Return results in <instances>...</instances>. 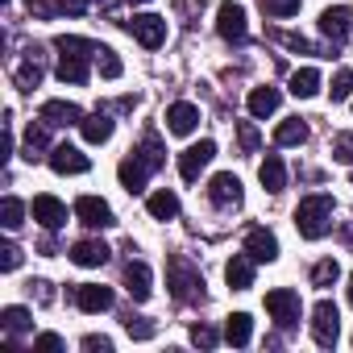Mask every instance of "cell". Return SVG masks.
Listing matches in <instances>:
<instances>
[{
  "label": "cell",
  "mask_w": 353,
  "mask_h": 353,
  "mask_svg": "<svg viewBox=\"0 0 353 353\" xmlns=\"http://www.w3.org/2000/svg\"><path fill=\"white\" fill-rule=\"evenodd\" d=\"M108 254H112V250H108L104 241H79V245L71 250V262H75V266H104Z\"/></svg>",
  "instance_id": "cell-25"
},
{
  "label": "cell",
  "mask_w": 353,
  "mask_h": 353,
  "mask_svg": "<svg viewBox=\"0 0 353 353\" xmlns=\"http://www.w3.org/2000/svg\"><path fill=\"white\" fill-rule=\"evenodd\" d=\"M216 34H221L225 42H241V38H245V9L233 5V0H229V5H221V9H216Z\"/></svg>",
  "instance_id": "cell-11"
},
{
  "label": "cell",
  "mask_w": 353,
  "mask_h": 353,
  "mask_svg": "<svg viewBox=\"0 0 353 353\" xmlns=\"http://www.w3.org/2000/svg\"><path fill=\"white\" fill-rule=\"evenodd\" d=\"M100 5H104V0H100Z\"/></svg>",
  "instance_id": "cell-50"
},
{
  "label": "cell",
  "mask_w": 353,
  "mask_h": 353,
  "mask_svg": "<svg viewBox=\"0 0 353 353\" xmlns=\"http://www.w3.org/2000/svg\"><path fill=\"white\" fill-rule=\"evenodd\" d=\"M212 158H216V141L204 137V141H196V145H188V150L179 154V174H183L188 183H196V179H200V170H204Z\"/></svg>",
  "instance_id": "cell-6"
},
{
  "label": "cell",
  "mask_w": 353,
  "mask_h": 353,
  "mask_svg": "<svg viewBox=\"0 0 353 353\" xmlns=\"http://www.w3.org/2000/svg\"><path fill=\"white\" fill-rule=\"evenodd\" d=\"M26 5H30V13L42 17V21L54 17V13H67V9H63V0H26Z\"/></svg>",
  "instance_id": "cell-39"
},
{
  "label": "cell",
  "mask_w": 353,
  "mask_h": 353,
  "mask_svg": "<svg viewBox=\"0 0 353 353\" xmlns=\"http://www.w3.org/2000/svg\"><path fill=\"white\" fill-rule=\"evenodd\" d=\"M75 303L83 312H108L112 307V291L108 287H96V283H79L75 287Z\"/></svg>",
  "instance_id": "cell-19"
},
{
  "label": "cell",
  "mask_w": 353,
  "mask_h": 353,
  "mask_svg": "<svg viewBox=\"0 0 353 353\" xmlns=\"http://www.w3.org/2000/svg\"><path fill=\"white\" fill-rule=\"evenodd\" d=\"M34 221H38L42 229H50V233H54V229H63V225H67V204H63V200H54V196H38V200H34Z\"/></svg>",
  "instance_id": "cell-15"
},
{
  "label": "cell",
  "mask_w": 353,
  "mask_h": 353,
  "mask_svg": "<svg viewBox=\"0 0 353 353\" xmlns=\"http://www.w3.org/2000/svg\"><path fill=\"white\" fill-rule=\"evenodd\" d=\"M266 17H295L299 13V0H258Z\"/></svg>",
  "instance_id": "cell-37"
},
{
  "label": "cell",
  "mask_w": 353,
  "mask_h": 353,
  "mask_svg": "<svg viewBox=\"0 0 353 353\" xmlns=\"http://www.w3.org/2000/svg\"><path fill=\"white\" fill-rule=\"evenodd\" d=\"M42 150H46V121L26 129V145H21V158H26V162H38V158H42Z\"/></svg>",
  "instance_id": "cell-30"
},
{
  "label": "cell",
  "mask_w": 353,
  "mask_h": 353,
  "mask_svg": "<svg viewBox=\"0 0 353 353\" xmlns=\"http://www.w3.org/2000/svg\"><path fill=\"white\" fill-rule=\"evenodd\" d=\"M125 291H129L137 303L150 299V266H145V262H129V266H125Z\"/></svg>",
  "instance_id": "cell-23"
},
{
  "label": "cell",
  "mask_w": 353,
  "mask_h": 353,
  "mask_svg": "<svg viewBox=\"0 0 353 353\" xmlns=\"http://www.w3.org/2000/svg\"><path fill=\"white\" fill-rule=\"evenodd\" d=\"M42 121H46V125H79L83 112H79V104H71V100H46V104H42Z\"/></svg>",
  "instance_id": "cell-21"
},
{
  "label": "cell",
  "mask_w": 353,
  "mask_h": 353,
  "mask_svg": "<svg viewBox=\"0 0 353 353\" xmlns=\"http://www.w3.org/2000/svg\"><path fill=\"white\" fill-rule=\"evenodd\" d=\"M21 216H26V204L17 196H5V204H0V225L13 233V229H21Z\"/></svg>",
  "instance_id": "cell-32"
},
{
  "label": "cell",
  "mask_w": 353,
  "mask_h": 353,
  "mask_svg": "<svg viewBox=\"0 0 353 353\" xmlns=\"http://www.w3.org/2000/svg\"><path fill=\"white\" fill-rule=\"evenodd\" d=\"M96 67H100V75L104 79H117L125 67H121V59H117V50H108V46H96Z\"/></svg>",
  "instance_id": "cell-34"
},
{
  "label": "cell",
  "mask_w": 353,
  "mask_h": 353,
  "mask_svg": "<svg viewBox=\"0 0 353 353\" xmlns=\"http://www.w3.org/2000/svg\"><path fill=\"white\" fill-rule=\"evenodd\" d=\"M75 216H79L88 229H112V225H117L112 208H108L100 196H79V200H75Z\"/></svg>",
  "instance_id": "cell-8"
},
{
  "label": "cell",
  "mask_w": 353,
  "mask_h": 353,
  "mask_svg": "<svg viewBox=\"0 0 353 353\" xmlns=\"http://www.w3.org/2000/svg\"><path fill=\"white\" fill-rule=\"evenodd\" d=\"M42 83V46H30L26 50V63L17 67V88L21 92H34Z\"/></svg>",
  "instance_id": "cell-20"
},
{
  "label": "cell",
  "mask_w": 353,
  "mask_h": 353,
  "mask_svg": "<svg viewBox=\"0 0 353 353\" xmlns=\"http://www.w3.org/2000/svg\"><path fill=\"white\" fill-rule=\"evenodd\" d=\"M225 283L233 291H250L254 287V258L250 254H233L229 266H225Z\"/></svg>",
  "instance_id": "cell-17"
},
{
  "label": "cell",
  "mask_w": 353,
  "mask_h": 353,
  "mask_svg": "<svg viewBox=\"0 0 353 353\" xmlns=\"http://www.w3.org/2000/svg\"><path fill=\"white\" fill-rule=\"evenodd\" d=\"M336 279H341V266H336L332 258H324V262H316V266H312V287H320V291H324V287H332Z\"/></svg>",
  "instance_id": "cell-33"
},
{
  "label": "cell",
  "mask_w": 353,
  "mask_h": 353,
  "mask_svg": "<svg viewBox=\"0 0 353 353\" xmlns=\"http://www.w3.org/2000/svg\"><path fill=\"white\" fill-rule=\"evenodd\" d=\"M258 179H262V188H266L270 196H279V192L287 188V166H283V158H279V154H266V158H262Z\"/></svg>",
  "instance_id": "cell-18"
},
{
  "label": "cell",
  "mask_w": 353,
  "mask_h": 353,
  "mask_svg": "<svg viewBox=\"0 0 353 353\" xmlns=\"http://www.w3.org/2000/svg\"><path fill=\"white\" fill-rule=\"evenodd\" d=\"M166 279H170V295L179 299V303H196V299H204V279H200V270H192L188 258H170Z\"/></svg>",
  "instance_id": "cell-3"
},
{
  "label": "cell",
  "mask_w": 353,
  "mask_h": 353,
  "mask_svg": "<svg viewBox=\"0 0 353 353\" xmlns=\"http://www.w3.org/2000/svg\"><path fill=\"white\" fill-rule=\"evenodd\" d=\"M283 46L295 50V54H316V46H312L307 38H299V34H283Z\"/></svg>",
  "instance_id": "cell-42"
},
{
  "label": "cell",
  "mask_w": 353,
  "mask_h": 353,
  "mask_svg": "<svg viewBox=\"0 0 353 353\" xmlns=\"http://www.w3.org/2000/svg\"><path fill=\"white\" fill-rule=\"evenodd\" d=\"M166 129H170V133H179V137L196 133V129H200V108H196V104H188V100L170 104V108H166Z\"/></svg>",
  "instance_id": "cell-12"
},
{
  "label": "cell",
  "mask_w": 353,
  "mask_h": 353,
  "mask_svg": "<svg viewBox=\"0 0 353 353\" xmlns=\"http://www.w3.org/2000/svg\"><path fill=\"white\" fill-rule=\"evenodd\" d=\"M117 174H121V188H125L129 196H137V192H145V174H150V166H145V158L133 150V154L121 162V170H117Z\"/></svg>",
  "instance_id": "cell-13"
},
{
  "label": "cell",
  "mask_w": 353,
  "mask_h": 353,
  "mask_svg": "<svg viewBox=\"0 0 353 353\" xmlns=\"http://www.w3.org/2000/svg\"><path fill=\"white\" fill-rule=\"evenodd\" d=\"M312 336H316L320 349H332L336 345V336H341V312H336L332 299H320L312 307Z\"/></svg>",
  "instance_id": "cell-5"
},
{
  "label": "cell",
  "mask_w": 353,
  "mask_h": 353,
  "mask_svg": "<svg viewBox=\"0 0 353 353\" xmlns=\"http://www.w3.org/2000/svg\"><path fill=\"white\" fill-rule=\"evenodd\" d=\"M59 50V79L63 83H88V59H96V42L88 38H54Z\"/></svg>",
  "instance_id": "cell-1"
},
{
  "label": "cell",
  "mask_w": 353,
  "mask_h": 353,
  "mask_svg": "<svg viewBox=\"0 0 353 353\" xmlns=\"http://www.w3.org/2000/svg\"><path fill=\"white\" fill-rule=\"evenodd\" d=\"M46 158H50V166H54L59 174H83V170L92 166V158H88V154H79L75 145H54Z\"/></svg>",
  "instance_id": "cell-14"
},
{
  "label": "cell",
  "mask_w": 353,
  "mask_h": 353,
  "mask_svg": "<svg viewBox=\"0 0 353 353\" xmlns=\"http://www.w3.org/2000/svg\"><path fill=\"white\" fill-rule=\"evenodd\" d=\"M192 341H196L200 349H212V345H216V332H212L208 324H196V328H192Z\"/></svg>",
  "instance_id": "cell-44"
},
{
  "label": "cell",
  "mask_w": 353,
  "mask_h": 353,
  "mask_svg": "<svg viewBox=\"0 0 353 353\" xmlns=\"http://www.w3.org/2000/svg\"><path fill=\"white\" fill-rule=\"evenodd\" d=\"M328 96H332V104H341V100H349V96H353V71H349V67H341V71L332 75Z\"/></svg>",
  "instance_id": "cell-35"
},
{
  "label": "cell",
  "mask_w": 353,
  "mask_h": 353,
  "mask_svg": "<svg viewBox=\"0 0 353 353\" xmlns=\"http://www.w3.org/2000/svg\"><path fill=\"white\" fill-rule=\"evenodd\" d=\"M150 216L154 221H174V216H179V196H174V192H154L150 196Z\"/></svg>",
  "instance_id": "cell-27"
},
{
  "label": "cell",
  "mask_w": 353,
  "mask_h": 353,
  "mask_svg": "<svg viewBox=\"0 0 353 353\" xmlns=\"http://www.w3.org/2000/svg\"><path fill=\"white\" fill-rule=\"evenodd\" d=\"M320 34H324V38L332 42V50H336V46L353 34V13H349V9H324V13H320Z\"/></svg>",
  "instance_id": "cell-10"
},
{
  "label": "cell",
  "mask_w": 353,
  "mask_h": 353,
  "mask_svg": "<svg viewBox=\"0 0 353 353\" xmlns=\"http://www.w3.org/2000/svg\"><path fill=\"white\" fill-rule=\"evenodd\" d=\"M125 30H129L145 50H158V46L166 42V17H158V13H141V17H133Z\"/></svg>",
  "instance_id": "cell-7"
},
{
  "label": "cell",
  "mask_w": 353,
  "mask_h": 353,
  "mask_svg": "<svg viewBox=\"0 0 353 353\" xmlns=\"http://www.w3.org/2000/svg\"><path fill=\"white\" fill-rule=\"evenodd\" d=\"M266 312H270V320H274L279 328H295L299 316H303L299 295H295L291 287H274V291H266Z\"/></svg>",
  "instance_id": "cell-4"
},
{
  "label": "cell",
  "mask_w": 353,
  "mask_h": 353,
  "mask_svg": "<svg viewBox=\"0 0 353 353\" xmlns=\"http://www.w3.org/2000/svg\"><path fill=\"white\" fill-rule=\"evenodd\" d=\"M30 291H38V299H42V303H50V283H42V279H38V283H30Z\"/></svg>",
  "instance_id": "cell-47"
},
{
  "label": "cell",
  "mask_w": 353,
  "mask_h": 353,
  "mask_svg": "<svg viewBox=\"0 0 353 353\" xmlns=\"http://www.w3.org/2000/svg\"><path fill=\"white\" fill-rule=\"evenodd\" d=\"M208 200H212L216 208H233V204H241V179H237V174H229V170L212 174V183H208Z\"/></svg>",
  "instance_id": "cell-9"
},
{
  "label": "cell",
  "mask_w": 353,
  "mask_h": 353,
  "mask_svg": "<svg viewBox=\"0 0 353 353\" xmlns=\"http://www.w3.org/2000/svg\"><path fill=\"white\" fill-rule=\"evenodd\" d=\"M17 266H21V250L13 241H5L0 245V270H17Z\"/></svg>",
  "instance_id": "cell-41"
},
{
  "label": "cell",
  "mask_w": 353,
  "mask_h": 353,
  "mask_svg": "<svg viewBox=\"0 0 353 353\" xmlns=\"http://www.w3.org/2000/svg\"><path fill=\"white\" fill-rule=\"evenodd\" d=\"M245 254H250L254 262H274V258H279V237H274L270 229H250V233H245Z\"/></svg>",
  "instance_id": "cell-16"
},
{
  "label": "cell",
  "mask_w": 353,
  "mask_h": 353,
  "mask_svg": "<svg viewBox=\"0 0 353 353\" xmlns=\"http://www.w3.org/2000/svg\"><path fill=\"white\" fill-rule=\"evenodd\" d=\"M250 336H254V320H250L245 312H233L229 324H225V341L241 349V345H250Z\"/></svg>",
  "instance_id": "cell-26"
},
{
  "label": "cell",
  "mask_w": 353,
  "mask_h": 353,
  "mask_svg": "<svg viewBox=\"0 0 353 353\" xmlns=\"http://www.w3.org/2000/svg\"><path fill=\"white\" fill-rule=\"evenodd\" d=\"M295 229H299V237L320 241V237L332 229V196H307V200H299V208H295Z\"/></svg>",
  "instance_id": "cell-2"
},
{
  "label": "cell",
  "mask_w": 353,
  "mask_h": 353,
  "mask_svg": "<svg viewBox=\"0 0 353 353\" xmlns=\"http://www.w3.org/2000/svg\"><path fill=\"white\" fill-rule=\"evenodd\" d=\"M137 154L145 158V166H150V170H158V166L166 162V150H162V141H158V137H145V141L137 145Z\"/></svg>",
  "instance_id": "cell-36"
},
{
  "label": "cell",
  "mask_w": 353,
  "mask_h": 353,
  "mask_svg": "<svg viewBox=\"0 0 353 353\" xmlns=\"http://www.w3.org/2000/svg\"><path fill=\"white\" fill-rule=\"evenodd\" d=\"M303 141H307V125L299 117H291L274 129V145H303Z\"/></svg>",
  "instance_id": "cell-29"
},
{
  "label": "cell",
  "mask_w": 353,
  "mask_h": 353,
  "mask_svg": "<svg viewBox=\"0 0 353 353\" xmlns=\"http://www.w3.org/2000/svg\"><path fill=\"white\" fill-rule=\"evenodd\" d=\"M237 133H241V150H245V154H254V150H258V129H254L250 121H241V125H237Z\"/></svg>",
  "instance_id": "cell-43"
},
{
  "label": "cell",
  "mask_w": 353,
  "mask_h": 353,
  "mask_svg": "<svg viewBox=\"0 0 353 353\" xmlns=\"http://www.w3.org/2000/svg\"><path fill=\"white\" fill-rule=\"evenodd\" d=\"M79 133H83V141L104 145V141L112 137V117H108V112H92V117L79 121Z\"/></svg>",
  "instance_id": "cell-22"
},
{
  "label": "cell",
  "mask_w": 353,
  "mask_h": 353,
  "mask_svg": "<svg viewBox=\"0 0 353 353\" xmlns=\"http://www.w3.org/2000/svg\"><path fill=\"white\" fill-rule=\"evenodd\" d=\"M125 332H129L133 341H150V336H154V324L141 320V316H125Z\"/></svg>",
  "instance_id": "cell-38"
},
{
  "label": "cell",
  "mask_w": 353,
  "mask_h": 353,
  "mask_svg": "<svg viewBox=\"0 0 353 353\" xmlns=\"http://www.w3.org/2000/svg\"><path fill=\"white\" fill-rule=\"evenodd\" d=\"M332 158L336 162H353V133H336L332 137Z\"/></svg>",
  "instance_id": "cell-40"
},
{
  "label": "cell",
  "mask_w": 353,
  "mask_h": 353,
  "mask_svg": "<svg viewBox=\"0 0 353 353\" xmlns=\"http://www.w3.org/2000/svg\"><path fill=\"white\" fill-rule=\"evenodd\" d=\"M349 303H353V274H349Z\"/></svg>",
  "instance_id": "cell-48"
},
{
  "label": "cell",
  "mask_w": 353,
  "mask_h": 353,
  "mask_svg": "<svg viewBox=\"0 0 353 353\" xmlns=\"http://www.w3.org/2000/svg\"><path fill=\"white\" fill-rule=\"evenodd\" d=\"M34 349H46V353H54V349H63V336H54V332H42V336L34 341Z\"/></svg>",
  "instance_id": "cell-45"
},
{
  "label": "cell",
  "mask_w": 353,
  "mask_h": 353,
  "mask_svg": "<svg viewBox=\"0 0 353 353\" xmlns=\"http://www.w3.org/2000/svg\"><path fill=\"white\" fill-rule=\"evenodd\" d=\"M83 349H88V353H108L112 341H108V336H83Z\"/></svg>",
  "instance_id": "cell-46"
},
{
  "label": "cell",
  "mask_w": 353,
  "mask_h": 353,
  "mask_svg": "<svg viewBox=\"0 0 353 353\" xmlns=\"http://www.w3.org/2000/svg\"><path fill=\"white\" fill-rule=\"evenodd\" d=\"M129 5H150V0H129Z\"/></svg>",
  "instance_id": "cell-49"
},
{
  "label": "cell",
  "mask_w": 353,
  "mask_h": 353,
  "mask_svg": "<svg viewBox=\"0 0 353 353\" xmlns=\"http://www.w3.org/2000/svg\"><path fill=\"white\" fill-rule=\"evenodd\" d=\"M250 112L262 121V117H270V112H279V104H283V96H279V88H254L250 92Z\"/></svg>",
  "instance_id": "cell-24"
},
{
  "label": "cell",
  "mask_w": 353,
  "mask_h": 353,
  "mask_svg": "<svg viewBox=\"0 0 353 353\" xmlns=\"http://www.w3.org/2000/svg\"><path fill=\"white\" fill-rule=\"evenodd\" d=\"M30 312L26 307H5V312H0V328H5L9 336H17V332H30Z\"/></svg>",
  "instance_id": "cell-31"
},
{
  "label": "cell",
  "mask_w": 353,
  "mask_h": 353,
  "mask_svg": "<svg viewBox=\"0 0 353 353\" xmlns=\"http://www.w3.org/2000/svg\"><path fill=\"white\" fill-rule=\"evenodd\" d=\"M316 92H320V71H316V67H303V71L291 75V96H295V100H307V96H316Z\"/></svg>",
  "instance_id": "cell-28"
}]
</instances>
